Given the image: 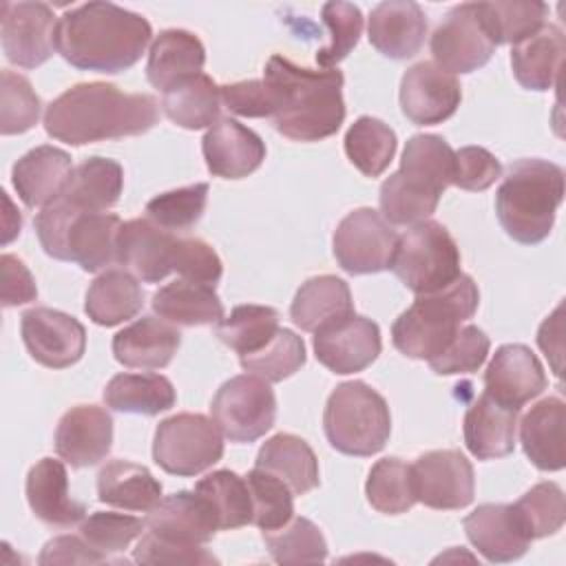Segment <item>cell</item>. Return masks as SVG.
I'll list each match as a JSON object with an SVG mask.
<instances>
[{
    "label": "cell",
    "mask_w": 566,
    "mask_h": 566,
    "mask_svg": "<svg viewBox=\"0 0 566 566\" xmlns=\"http://www.w3.org/2000/svg\"><path fill=\"white\" fill-rule=\"evenodd\" d=\"M159 104L146 93H124L115 84L82 82L57 95L44 111V130L64 144L84 146L150 130Z\"/></svg>",
    "instance_id": "1"
},
{
    "label": "cell",
    "mask_w": 566,
    "mask_h": 566,
    "mask_svg": "<svg viewBox=\"0 0 566 566\" xmlns=\"http://www.w3.org/2000/svg\"><path fill=\"white\" fill-rule=\"evenodd\" d=\"M150 22L113 2H86L57 20L55 51L80 71L122 73L146 51Z\"/></svg>",
    "instance_id": "2"
},
{
    "label": "cell",
    "mask_w": 566,
    "mask_h": 566,
    "mask_svg": "<svg viewBox=\"0 0 566 566\" xmlns=\"http://www.w3.org/2000/svg\"><path fill=\"white\" fill-rule=\"evenodd\" d=\"M274 97V128L294 142L332 137L345 119L343 73L338 69H305L283 55H272L265 75Z\"/></svg>",
    "instance_id": "3"
},
{
    "label": "cell",
    "mask_w": 566,
    "mask_h": 566,
    "mask_svg": "<svg viewBox=\"0 0 566 566\" xmlns=\"http://www.w3.org/2000/svg\"><path fill=\"white\" fill-rule=\"evenodd\" d=\"M564 199V170L546 159H520L509 166L495 192V212L504 232L524 245L544 241Z\"/></svg>",
    "instance_id": "4"
},
{
    "label": "cell",
    "mask_w": 566,
    "mask_h": 566,
    "mask_svg": "<svg viewBox=\"0 0 566 566\" xmlns=\"http://www.w3.org/2000/svg\"><path fill=\"white\" fill-rule=\"evenodd\" d=\"M478 303V285L467 274H460L438 292L418 294L391 325L394 347L409 358H436L455 336L460 325L475 314Z\"/></svg>",
    "instance_id": "5"
},
{
    "label": "cell",
    "mask_w": 566,
    "mask_h": 566,
    "mask_svg": "<svg viewBox=\"0 0 566 566\" xmlns=\"http://www.w3.org/2000/svg\"><path fill=\"white\" fill-rule=\"evenodd\" d=\"M327 442L356 458H367L389 440L391 416L385 398L363 380L340 382L327 398L323 411Z\"/></svg>",
    "instance_id": "6"
},
{
    "label": "cell",
    "mask_w": 566,
    "mask_h": 566,
    "mask_svg": "<svg viewBox=\"0 0 566 566\" xmlns=\"http://www.w3.org/2000/svg\"><path fill=\"white\" fill-rule=\"evenodd\" d=\"M394 274L416 294H431L453 283L460 272V248L438 221H420L398 237Z\"/></svg>",
    "instance_id": "7"
},
{
    "label": "cell",
    "mask_w": 566,
    "mask_h": 566,
    "mask_svg": "<svg viewBox=\"0 0 566 566\" xmlns=\"http://www.w3.org/2000/svg\"><path fill=\"white\" fill-rule=\"evenodd\" d=\"M221 455V429L203 413H177L155 429L153 458L170 475H199L217 464Z\"/></svg>",
    "instance_id": "8"
},
{
    "label": "cell",
    "mask_w": 566,
    "mask_h": 566,
    "mask_svg": "<svg viewBox=\"0 0 566 566\" xmlns=\"http://www.w3.org/2000/svg\"><path fill=\"white\" fill-rule=\"evenodd\" d=\"M210 413L230 442H254L274 424L276 396L268 380L241 374L217 389Z\"/></svg>",
    "instance_id": "9"
},
{
    "label": "cell",
    "mask_w": 566,
    "mask_h": 566,
    "mask_svg": "<svg viewBox=\"0 0 566 566\" xmlns=\"http://www.w3.org/2000/svg\"><path fill=\"white\" fill-rule=\"evenodd\" d=\"M334 256L349 274H374L391 268L398 234L394 226L371 208H356L334 230Z\"/></svg>",
    "instance_id": "10"
},
{
    "label": "cell",
    "mask_w": 566,
    "mask_h": 566,
    "mask_svg": "<svg viewBox=\"0 0 566 566\" xmlns=\"http://www.w3.org/2000/svg\"><path fill=\"white\" fill-rule=\"evenodd\" d=\"M495 42L482 20L478 2L455 4L431 35V53L447 73H471L484 66Z\"/></svg>",
    "instance_id": "11"
},
{
    "label": "cell",
    "mask_w": 566,
    "mask_h": 566,
    "mask_svg": "<svg viewBox=\"0 0 566 566\" xmlns=\"http://www.w3.org/2000/svg\"><path fill=\"white\" fill-rule=\"evenodd\" d=\"M416 500L429 509L458 511L473 502V467L458 449L427 451L411 464Z\"/></svg>",
    "instance_id": "12"
},
{
    "label": "cell",
    "mask_w": 566,
    "mask_h": 566,
    "mask_svg": "<svg viewBox=\"0 0 566 566\" xmlns=\"http://www.w3.org/2000/svg\"><path fill=\"white\" fill-rule=\"evenodd\" d=\"M378 325L360 314H345L314 332V354L334 374H356L367 369L380 354Z\"/></svg>",
    "instance_id": "13"
},
{
    "label": "cell",
    "mask_w": 566,
    "mask_h": 566,
    "mask_svg": "<svg viewBox=\"0 0 566 566\" xmlns=\"http://www.w3.org/2000/svg\"><path fill=\"white\" fill-rule=\"evenodd\" d=\"M57 20L44 2H4L0 35L7 60L22 69L44 64L55 51Z\"/></svg>",
    "instance_id": "14"
},
{
    "label": "cell",
    "mask_w": 566,
    "mask_h": 566,
    "mask_svg": "<svg viewBox=\"0 0 566 566\" xmlns=\"http://www.w3.org/2000/svg\"><path fill=\"white\" fill-rule=\"evenodd\" d=\"M20 332L31 358L49 369H66L75 365L86 349L84 325L60 310H27L20 321Z\"/></svg>",
    "instance_id": "15"
},
{
    "label": "cell",
    "mask_w": 566,
    "mask_h": 566,
    "mask_svg": "<svg viewBox=\"0 0 566 566\" xmlns=\"http://www.w3.org/2000/svg\"><path fill=\"white\" fill-rule=\"evenodd\" d=\"M460 99V82L436 62H418L402 75L400 108L413 124H442L458 111Z\"/></svg>",
    "instance_id": "16"
},
{
    "label": "cell",
    "mask_w": 566,
    "mask_h": 566,
    "mask_svg": "<svg viewBox=\"0 0 566 566\" xmlns=\"http://www.w3.org/2000/svg\"><path fill=\"white\" fill-rule=\"evenodd\" d=\"M546 385L539 358L520 343L497 347L484 371V391L513 409H522L528 400L537 398Z\"/></svg>",
    "instance_id": "17"
},
{
    "label": "cell",
    "mask_w": 566,
    "mask_h": 566,
    "mask_svg": "<svg viewBox=\"0 0 566 566\" xmlns=\"http://www.w3.org/2000/svg\"><path fill=\"white\" fill-rule=\"evenodd\" d=\"M177 237L146 219L122 223L117 237V263L144 283H159L175 272Z\"/></svg>",
    "instance_id": "18"
},
{
    "label": "cell",
    "mask_w": 566,
    "mask_h": 566,
    "mask_svg": "<svg viewBox=\"0 0 566 566\" xmlns=\"http://www.w3.org/2000/svg\"><path fill=\"white\" fill-rule=\"evenodd\" d=\"M113 447V418L104 407H71L57 422L55 451L75 469L102 462Z\"/></svg>",
    "instance_id": "19"
},
{
    "label": "cell",
    "mask_w": 566,
    "mask_h": 566,
    "mask_svg": "<svg viewBox=\"0 0 566 566\" xmlns=\"http://www.w3.org/2000/svg\"><path fill=\"white\" fill-rule=\"evenodd\" d=\"M201 150L208 170L223 179H243L265 159L263 139L232 117H223L208 128Z\"/></svg>",
    "instance_id": "20"
},
{
    "label": "cell",
    "mask_w": 566,
    "mask_h": 566,
    "mask_svg": "<svg viewBox=\"0 0 566 566\" xmlns=\"http://www.w3.org/2000/svg\"><path fill=\"white\" fill-rule=\"evenodd\" d=\"M146 528L170 542L201 546L214 537L219 522L201 493L177 491L161 497L159 504L148 511Z\"/></svg>",
    "instance_id": "21"
},
{
    "label": "cell",
    "mask_w": 566,
    "mask_h": 566,
    "mask_svg": "<svg viewBox=\"0 0 566 566\" xmlns=\"http://www.w3.org/2000/svg\"><path fill=\"white\" fill-rule=\"evenodd\" d=\"M462 526L478 553L493 564L520 559L531 544L513 504H480L464 517Z\"/></svg>",
    "instance_id": "22"
},
{
    "label": "cell",
    "mask_w": 566,
    "mask_h": 566,
    "mask_svg": "<svg viewBox=\"0 0 566 566\" xmlns=\"http://www.w3.org/2000/svg\"><path fill=\"white\" fill-rule=\"evenodd\" d=\"M371 46L394 60L413 57L427 35V18L411 0H387L371 9L367 24Z\"/></svg>",
    "instance_id": "23"
},
{
    "label": "cell",
    "mask_w": 566,
    "mask_h": 566,
    "mask_svg": "<svg viewBox=\"0 0 566 566\" xmlns=\"http://www.w3.org/2000/svg\"><path fill=\"white\" fill-rule=\"evenodd\" d=\"M73 172L71 155L55 146L24 153L11 170V181L27 208H44L62 197Z\"/></svg>",
    "instance_id": "24"
},
{
    "label": "cell",
    "mask_w": 566,
    "mask_h": 566,
    "mask_svg": "<svg viewBox=\"0 0 566 566\" xmlns=\"http://www.w3.org/2000/svg\"><path fill=\"white\" fill-rule=\"evenodd\" d=\"M27 502L38 520L49 526H73L84 520L86 504L69 493L66 467L60 460L42 458L29 469Z\"/></svg>",
    "instance_id": "25"
},
{
    "label": "cell",
    "mask_w": 566,
    "mask_h": 566,
    "mask_svg": "<svg viewBox=\"0 0 566 566\" xmlns=\"http://www.w3.org/2000/svg\"><path fill=\"white\" fill-rule=\"evenodd\" d=\"M181 345L179 329L155 316H142L113 338L115 360L130 369H164Z\"/></svg>",
    "instance_id": "26"
},
{
    "label": "cell",
    "mask_w": 566,
    "mask_h": 566,
    "mask_svg": "<svg viewBox=\"0 0 566 566\" xmlns=\"http://www.w3.org/2000/svg\"><path fill=\"white\" fill-rule=\"evenodd\" d=\"M520 409L480 394L464 413V444L478 460H495L513 453Z\"/></svg>",
    "instance_id": "27"
},
{
    "label": "cell",
    "mask_w": 566,
    "mask_h": 566,
    "mask_svg": "<svg viewBox=\"0 0 566 566\" xmlns=\"http://www.w3.org/2000/svg\"><path fill=\"white\" fill-rule=\"evenodd\" d=\"M566 405L559 396H548L535 402L520 422V442L526 458L539 471H562L566 464L564 451Z\"/></svg>",
    "instance_id": "28"
},
{
    "label": "cell",
    "mask_w": 566,
    "mask_h": 566,
    "mask_svg": "<svg viewBox=\"0 0 566 566\" xmlns=\"http://www.w3.org/2000/svg\"><path fill=\"white\" fill-rule=\"evenodd\" d=\"M122 219L111 212H75L66 230V261L84 272H99L117 263Z\"/></svg>",
    "instance_id": "29"
},
{
    "label": "cell",
    "mask_w": 566,
    "mask_h": 566,
    "mask_svg": "<svg viewBox=\"0 0 566 566\" xmlns=\"http://www.w3.org/2000/svg\"><path fill=\"white\" fill-rule=\"evenodd\" d=\"M203 62L206 49L195 33L184 29H166L150 46L146 77L155 88L166 93L179 82L201 73Z\"/></svg>",
    "instance_id": "30"
},
{
    "label": "cell",
    "mask_w": 566,
    "mask_h": 566,
    "mask_svg": "<svg viewBox=\"0 0 566 566\" xmlns=\"http://www.w3.org/2000/svg\"><path fill=\"white\" fill-rule=\"evenodd\" d=\"M566 40L559 27L544 24L526 40L513 44L511 66L515 80L528 91H548L562 71Z\"/></svg>",
    "instance_id": "31"
},
{
    "label": "cell",
    "mask_w": 566,
    "mask_h": 566,
    "mask_svg": "<svg viewBox=\"0 0 566 566\" xmlns=\"http://www.w3.org/2000/svg\"><path fill=\"white\" fill-rule=\"evenodd\" d=\"M97 497L124 511L148 513L161 500V482L142 464L111 460L97 473Z\"/></svg>",
    "instance_id": "32"
},
{
    "label": "cell",
    "mask_w": 566,
    "mask_h": 566,
    "mask_svg": "<svg viewBox=\"0 0 566 566\" xmlns=\"http://www.w3.org/2000/svg\"><path fill=\"white\" fill-rule=\"evenodd\" d=\"M256 469L281 478L294 495H305L318 486V460L312 447L294 433H276L256 453Z\"/></svg>",
    "instance_id": "33"
},
{
    "label": "cell",
    "mask_w": 566,
    "mask_h": 566,
    "mask_svg": "<svg viewBox=\"0 0 566 566\" xmlns=\"http://www.w3.org/2000/svg\"><path fill=\"white\" fill-rule=\"evenodd\" d=\"M144 307V290L137 279L122 268L104 270L88 287L84 312L95 325L113 327L133 316Z\"/></svg>",
    "instance_id": "34"
},
{
    "label": "cell",
    "mask_w": 566,
    "mask_h": 566,
    "mask_svg": "<svg viewBox=\"0 0 566 566\" xmlns=\"http://www.w3.org/2000/svg\"><path fill=\"white\" fill-rule=\"evenodd\" d=\"M150 305L159 318L184 327L217 325L223 318V303L214 287L186 279H177L159 287L153 294Z\"/></svg>",
    "instance_id": "35"
},
{
    "label": "cell",
    "mask_w": 566,
    "mask_h": 566,
    "mask_svg": "<svg viewBox=\"0 0 566 566\" xmlns=\"http://www.w3.org/2000/svg\"><path fill=\"white\" fill-rule=\"evenodd\" d=\"M122 188L124 170L115 159L88 157L73 168L62 199L80 212H104L119 201Z\"/></svg>",
    "instance_id": "36"
},
{
    "label": "cell",
    "mask_w": 566,
    "mask_h": 566,
    "mask_svg": "<svg viewBox=\"0 0 566 566\" xmlns=\"http://www.w3.org/2000/svg\"><path fill=\"white\" fill-rule=\"evenodd\" d=\"M354 312V301L349 285L334 276L321 274L307 279L290 307V318L303 332H316L321 325Z\"/></svg>",
    "instance_id": "37"
},
{
    "label": "cell",
    "mask_w": 566,
    "mask_h": 566,
    "mask_svg": "<svg viewBox=\"0 0 566 566\" xmlns=\"http://www.w3.org/2000/svg\"><path fill=\"white\" fill-rule=\"evenodd\" d=\"M221 86L206 73H197L161 97V108L170 122L181 128L199 130L217 124L221 117Z\"/></svg>",
    "instance_id": "38"
},
{
    "label": "cell",
    "mask_w": 566,
    "mask_h": 566,
    "mask_svg": "<svg viewBox=\"0 0 566 566\" xmlns=\"http://www.w3.org/2000/svg\"><path fill=\"white\" fill-rule=\"evenodd\" d=\"M172 382L161 374H117L104 389V402L113 411L157 416L175 407Z\"/></svg>",
    "instance_id": "39"
},
{
    "label": "cell",
    "mask_w": 566,
    "mask_h": 566,
    "mask_svg": "<svg viewBox=\"0 0 566 566\" xmlns=\"http://www.w3.org/2000/svg\"><path fill=\"white\" fill-rule=\"evenodd\" d=\"M440 197L433 186L398 168L380 186V214L391 226H416L436 212Z\"/></svg>",
    "instance_id": "40"
},
{
    "label": "cell",
    "mask_w": 566,
    "mask_h": 566,
    "mask_svg": "<svg viewBox=\"0 0 566 566\" xmlns=\"http://www.w3.org/2000/svg\"><path fill=\"white\" fill-rule=\"evenodd\" d=\"M396 148L398 139L394 128L369 115L358 117L345 133V153L365 177L382 175L391 164Z\"/></svg>",
    "instance_id": "41"
},
{
    "label": "cell",
    "mask_w": 566,
    "mask_h": 566,
    "mask_svg": "<svg viewBox=\"0 0 566 566\" xmlns=\"http://www.w3.org/2000/svg\"><path fill=\"white\" fill-rule=\"evenodd\" d=\"M195 491L201 493L212 506L219 531L241 528L252 524V500L245 478L237 475L230 469L212 471L195 484Z\"/></svg>",
    "instance_id": "42"
},
{
    "label": "cell",
    "mask_w": 566,
    "mask_h": 566,
    "mask_svg": "<svg viewBox=\"0 0 566 566\" xmlns=\"http://www.w3.org/2000/svg\"><path fill=\"white\" fill-rule=\"evenodd\" d=\"M478 4L495 46L526 40L546 24L548 15V7L535 0H495Z\"/></svg>",
    "instance_id": "43"
},
{
    "label": "cell",
    "mask_w": 566,
    "mask_h": 566,
    "mask_svg": "<svg viewBox=\"0 0 566 566\" xmlns=\"http://www.w3.org/2000/svg\"><path fill=\"white\" fill-rule=\"evenodd\" d=\"M367 502L385 515L407 513L418 500L413 489V471L411 464L400 458H382L378 460L365 482Z\"/></svg>",
    "instance_id": "44"
},
{
    "label": "cell",
    "mask_w": 566,
    "mask_h": 566,
    "mask_svg": "<svg viewBox=\"0 0 566 566\" xmlns=\"http://www.w3.org/2000/svg\"><path fill=\"white\" fill-rule=\"evenodd\" d=\"M279 332V312L268 305H237L217 323V336L239 356L254 354Z\"/></svg>",
    "instance_id": "45"
},
{
    "label": "cell",
    "mask_w": 566,
    "mask_h": 566,
    "mask_svg": "<svg viewBox=\"0 0 566 566\" xmlns=\"http://www.w3.org/2000/svg\"><path fill=\"white\" fill-rule=\"evenodd\" d=\"M263 542L276 564H318L327 559V542L307 517H292L276 531H265Z\"/></svg>",
    "instance_id": "46"
},
{
    "label": "cell",
    "mask_w": 566,
    "mask_h": 566,
    "mask_svg": "<svg viewBox=\"0 0 566 566\" xmlns=\"http://www.w3.org/2000/svg\"><path fill=\"white\" fill-rule=\"evenodd\" d=\"M453 161H455V150L438 135H413L409 137L402 159H400V170L411 172L440 190L451 186L453 179Z\"/></svg>",
    "instance_id": "47"
},
{
    "label": "cell",
    "mask_w": 566,
    "mask_h": 566,
    "mask_svg": "<svg viewBox=\"0 0 566 566\" xmlns=\"http://www.w3.org/2000/svg\"><path fill=\"white\" fill-rule=\"evenodd\" d=\"M239 358L248 374H254L268 382H281L305 365V343L292 329L279 327L265 347Z\"/></svg>",
    "instance_id": "48"
},
{
    "label": "cell",
    "mask_w": 566,
    "mask_h": 566,
    "mask_svg": "<svg viewBox=\"0 0 566 566\" xmlns=\"http://www.w3.org/2000/svg\"><path fill=\"white\" fill-rule=\"evenodd\" d=\"M513 511L531 539L555 535L566 520L564 491L555 482H539L513 504Z\"/></svg>",
    "instance_id": "49"
},
{
    "label": "cell",
    "mask_w": 566,
    "mask_h": 566,
    "mask_svg": "<svg viewBox=\"0 0 566 566\" xmlns=\"http://www.w3.org/2000/svg\"><path fill=\"white\" fill-rule=\"evenodd\" d=\"M245 482L252 500V524L263 533L285 526L294 517V493L281 478L254 467Z\"/></svg>",
    "instance_id": "50"
},
{
    "label": "cell",
    "mask_w": 566,
    "mask_h": 566,
    "mask_svg": "<svg viewBox=\"0 0 566 566\" xmlns=\"http://www.w3.org/2000/svg\"><path fill=\"white\" fill-rule=\"evenodd\" d=\"M206 203L208 184H190L153 197L146 203V217L168 232H184L201 219Z\"/></svg>",
    "instance_id": "51"
},
{
    "label": "cell",
    "mask_w": 566,
    "mask_h": 566,
    "mask_svg": "<svg viewBox=\"0 0 566 566\" xmlns=\"http://www.w3.org/2000/svg\"><path fill=\"white\" fill-rule=\"evenodd\" d=\"M144 528H146V520L124 515V513H113V511H106V513L97 511L82 520L80 535L93 551L111 559L113 553H122L124 548H128V544L137 539Z\"/></svg>",
    "instance_id": "52"
},
{
    "label": "cell",
    "mask_w": 566,
    "mask_h": 566,
    "mask_svg": "<svg viewBox=\"0 0 566 566\" xmlns=\"http://www.w3.org/2000/svg\"><path fill=\"white\" fill-rule=\"evenodd\" d=\"M42 102L35 95L31 82L13 71H2L0 88V133L20 135L33 128L40 119Z\"/></svg>",
    "instance_id": "53"
},
{
    "label": "cell",
    "mask_w": 566,
    "mask_h": 566,
    "mask_svg": "<svg viewBox=\"0 0 566 566\" xmlns=\"http://www.w3.org/2000/svg\"><path fill=\"white\" fill-rule=\"evenodd\" d=\"M323 22L329 31V44L318 49L316 64H321L323 69H332L334 64L345 60L358 44L363 33V13L352 2H325Z\"/></svg>",
    "instance_id": "54"
},
{
    "label": "cell",
    "mask_w": 566,
    "mask_h": 566,
    "mask_svg": "<svg viewBox=\"0 0 566 566\" xmlns=\"http://www.w3.org/2000/svg\"><path fill=\"white\" fill-rule=\"evenodd\" d=\"M489 336L480 327L464 325L455 332L449 345L436 358L429 360V367L440 376L471 374L482 367V363L489 356Z\"/></svg>",
    "instance_id": "55"
},
{
    "label": "cell",
    "mask_w": 566,
    "mask_h": 566,
    "mask_svg": "<svg viewBox=\"0 0 566 566\" xmlns=\"http://www.w3.org/2000/svg\"><path fill=\"white\" fill-rule=\"evenodd\" d=\"M175 272L192 283L214 287L223 274V265L212 245L197 237H177Z\"/></svg>",
    "instance_id": "56"
},
{
    "label": "cell",
    "mask_w": 566,
    "mask_h": 566,
    "mask_svg": "<svg viewBox=\"0 0 566 566\" xmlns=\"http://www.w3.org/2000/svg\"><path fill=\"white\" fill-rule=\"evenodd\" d=\"M502 177V164L482 146H464L455 153L453 179L451 184L469 190L482 192L491 188Z\"/></svg>",
    "instance_id": "57"
},
{
    "label": "cell",
    "mask_w": 566,
    "mask_h": 566,
    "mask_svg": "<svg viewBox=\"0 0 566 566\" xmlns=\"http://www.w3.org/2000/svg\"><path fill=\"white\" fill-rule=\"evenodd\" d=\"M137 564H219V559L201 546H188L164 539L150 531L142 535L133 551Z\"/></svg>",
    "instance_id": "58"
},
{
    "label": "cell",
    "mask_w": 566,
    "mask_h": 566,
    "mask_svg": "<svg viewBox=\"0 0 566 566\" xmlns=\"http://www.w3.org/2000/svg\"><path fill=\"white\" fill-rule=\"evenodd\" d=\"M221 104L241 117H272L274 97L265 80H243L221 86Z\"/></svg>",
    "instance_id": "59"
},
{
    "label": "cell",
    "mask_w": 566,
    "mask_h": 566,
    "mask_svg": "<svg viewBox=\"0 0 566 566\" xmlns=\"http://www.w3.org/2000/svg\"><path fill=\"white\" fill-rule=\"evenodd\" d=\"M0 272H2V305L13 307L22 303H31L38 298L35 279L31 276L29 268L13 254L0 256Z\"/></svg>",
    "instance_id": "60"
},
{
    "label": "cell",
    "mask_w": 566,
    "mask_h": 566,
    "mask_svg": "<svg viewBox=\"0 0 566 566\" xmlns=\"http://www.w3.org/2000/svg\"><path fill=\"white\" fill-rule=\"evenodd\" d=\"M108 564L104 555L93 551L82 535H60L44 544L38 564L51 566V564Z\"/></svg>",
    "instance_id": "61"
},
{
    "label": "cell",
    "mask_w": 566,
    "mask_h": 566,
    "mask_svg": "<svg viewBox=\"0 0 566 566\" xmlns=\"http://www.w3.org/2000/svg\"><path fill=\"white\" fill-rule=\"evenodd\" d=\"M537 345L551 360L555 376H562V356H564V303L555 307V312L539 325Z\"/></svg>",
    "instance_id": "62"
}]
</instances>
